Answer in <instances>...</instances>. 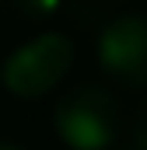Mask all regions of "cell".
I'll list each match as a JSON object with an SVG mask.
<instances>
[{"instance_id": "6da1fadb", "label": "cell", "mask_w": 147, "mask_h": 150, "mask_svg": "<svg viewBox=\"0 0 147 150\" xmlns=\"http://www.w3.org/2000/svg\"><path fill=\"white\" fill-rule=\"evenodd\" d=\"M53 129L70 150H112L123 133V108L109 87L77 84L60 94L53 108Z\"/></svg>"}, {"instance_id": "7a4b0ae2", "label": "cell", "mask_w": 147, "mask_h": 150, "mask_svg": "<svg viewBox=\"0 0 147 150\" xmlns=\"http://www.w3.org/2000/svg\"><path fill=\"white\" fill-rule=\"evenodd\" d=\"M70 67H74V38L63 32H39L4 56L0 84L14 98L28 101V98L49 94L67 77Z\"/></svg>"}, {"instance_id": "3957f363", "label": "cell", "mask_w": 147, "mask_h": 150, "mask_svg": "<svg viewBox=\"0 0 147 150\" xmlns=\"http://www.w3.org/2000/svg\"><path fill=\"white\" fill-rule=\"evenodd\" d=\"M98 63L126 87H147V14L123 11L98 32Z\"/></svg>"}, {"instance_id": "277c9868", "label": "cell", "mask_w": 147, "mask_h": 150, "mask_svg": "<svg viewBox=\"0 0 147 150\" xmlns=\"http://www.w3.org/2000/svg\"><path fill=\"white\" fill-rule=\"evenodd\" d=\"M21 18H49V14H56L60 11V4L63 0H7Z\"/></svg>"}, {"instance_id": "5b68a950", "label": "cell", "mask_w": 147, "mask_h": 150, "mask_svg": "<svg viewBox=\"0 0 147 150\" xmlns=\"http://www.w3.org/2000/svg\"><path fill=\"white\" fill-rule=\"evenodd\" d=\"M130 140H133L140 150H147V98L137 105V112H133V122H130Z\"/></svg>"}, {"instance_id": "8992f818", "label": "cell", "mask_w": 147, "mask_h": 150, "mask_svg": "<svg viewBox=\"0 0 147 150\" xmlns=\"http://www.w3.org/2000/svg\"><path fill=\"white\" fill-rule=\"evenodd\" d=\"M0 150H25V147L14 143V140H7V136H0Z\"/></svg>"}, {"instance_id": "52a82bcc", "label": "cell", "mask_w": 147, "mask_h": 150, "mask_svg": "<svg viewBox=\"0 0 147 150\" xmlns=\"http://www.w3.org/2000/svg\"><path fill=\"white\" fill-rule=\"evenodd\" d=\"M112 150H140V147H137V143H133V140H130V136H126V140H123V143H116V147H112Z\"/></svg>"}]
</instances>
